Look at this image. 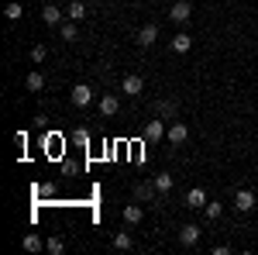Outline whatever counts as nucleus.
Returning <instances> with one entry per match:
<instances>
[{"instance_id": "obj_5", "label": "nucleus", "mask_w": 258, "mask_h": 255, "mask_svg": "<svg viewBox=\"0 0 258 255\" xmlns=\"http://www.w3.org/2000/svg\"><path fill=\"white\" fill-rule=\"evenodd\" d=\"M169 18L176 21V24H186V21L193 18V7H189L186 0H179V4H172V11H169Z\"/></svg>"}, {"instance_id": "obj_7", "label": "nucleus", "mask_w": 258, "mask_h": 255, "mask_svg": "<svg viewBox=\"0 0 258 255\" xmlns=\"http://www.w3.org/2000/svg\"><path fill=\"white\" fill-rule=\"evenodd\" d=\"M186 207H189V211H203V207H207V190L193 186V190L186 193Z\"/></svg>"}, {"instance_id": "obj_25", "label": "nucleus", "mask_w": 258, "mask_h": 255, "mask_svg": "<svg viewBox=\"0 0 258 255\" xmlns=\"http://www.w3.org/2000/svg\"><path fill=\"white\" fill-rule=\"evenodd\" d=\"M155 193H159V190H155V183H152V186H138V193H135V196H138V200H152Z\"/></svg>"}, {"instance_id": "obj_16", "label": "nucleus", "mask_w": 258, "mask_h": 255, "mask_svg": "<svg viewBox=\"0 0 258 255\" xmlns=\"http://www.w3.org/2000/svg\"><path fill=\"white\" fill-rule=\"evenodd\" d=\"M21 245H24V252H45V241H41L38 235H24Z\"/></svg>"}, {"instance_id": "obj_3", "label": "nucleus", "mask_w": 258, "mask_h": 255, "mask_svg": "<svg viewBox=\"0 0 258 255\" xmlns=\"http://www.w3.org/2000/svg\"><path fill=\"white\" fill-rule=\"evenodd\" d=\"M97 107H100V118H114V114L120 111V100L114 97V93H103Z\"/></svg>"}, {"instance_id": "obj_9", "label": "nucleus", "mask_w": 258, "mask_h": 255, "mask_svg": "<svg viewBox=\"0 0 258 255\" xmlns=\"http://www.w3.org/2000/svg\"><path fill=\"white\" fill-rule=\"evenodd\" d=\"M155 41H159V28H155V24H141L138 45H141V48H148V45H155Z\"/></svg>"}, {"instance_id": "obj_11", "label": "nucleus", "mask_w": 258, "mask_h": 255, "mask_svg": "<svg viewBox=\"0 0 258 255\" xmlns=\"http://www.w3.org/2000/svg\"><path fill=\"white\" fill-rule=\"evenodd\" d=\"M189 48H193V38H189L186 31H179V35H172V52H176V56H186Z\"/></svg>"}, {"instance_id": "obj_18", "label": "nucleus", "mask_w": 258, "mask_h": 255, "mask_svg": "<svg viewBox=\"0 0 258 255\" xmlns=\"http://www.w3.org/2000/svg\"><path fill=\"white\" fill-rule=\"evenodd\" d=\"M114 248H120V252H127V248H135V238L127 235V231H117V235H114Z\"/></svg>"}, {"instance_id": "obj_23", "label": "nucleus", "mask_w": 258, "mask_h": 255, "mask_svg": "<svg viewBox=\"0 0 258 255\" xmlns=\"http://www.w3.org/2000/svg\"><path fill=\"white\" fill-rule=\"evenodd\" d=\"M62 248H66V241H62V238H55V235H52L48 241H45V252H52V255H59Z\"/></svg>"}, {"instance_id": "obj_20", "label": "nucleus", "mask_w": 258, "mask_h": 255, "mask_svg": "<svg viewBox=\"0 0 258 255\" xmlns=\"http://www.w3.org/2000/svg\"><path fill=\"white\" fill-rule=\"evenodd\" d=\"M155 114H159V118H172V114H176V100H159V104H155Z\"/></svg>"}, {"instance_id": "obj_12", "label": "nucleus", "mask_w": 258, "mask_h": 255, "mask_svg": "<svg viewBox=\"0 0 258 255\" xmlns=\"http://www.w3.org/2000/svg\"><path fill=\"white\" fill-rule=\"evenodd\" d=\"M186 135H189V128H186V121H176V124H172V128H169V141H172V145H182V141H186Z\"/></svg>"}, {"instance_id": "obj_17", "label": "nucleus", "mask_w": 258, "mask_h": 255, "mask_svg": "<svg viewBox=\"0 0 258 255\" xmlns=\"http://www.w3.org/2000/svg\"><path fill=\"white\" fill-rule=\"evenodd\" d=\"M141 217H145V211H141L138 203H127V207H124V221H127V224H138Z\"/></svg>"}, {"instance_id": "obj_6", "label": "nucleus", "mask_w": 258, "mask_h": 255, "mask_svg": "<svg viewBox=\"0 0 258 255\" xmlns=\"http://www.w3.org/2000/svg\"><path fill=\"white\" fill-rule=\"evenodd\" d=\"M234 207H238L241 214L255 211V193H251V190H238V193H234Z\"/></svg>"}, {"instance_id": "obj_13", "label": "nucleus", "mask_w": 258, "mask_h": 255, "mask_svg": "<svg viewBox=\"0 0 258 255\" xmlns=\"http://www.w3.org/2000/svg\"><path fill=\"white\" fill-rule=\"evenodd\" d=\"M66 18H69V21H76V24H80V21L86 18V4H80V0H73V4L66 7Z\"/></svg>"}, {"instance_id": "obj_24", "label": "nucleus", "mask_w": 258, "mask_h": 255, "mask_svg": "<svg viewBox=\"0 0 258 255\" xmlns=\"http://www.w3.org/2000/svg\"><path fill=\"white\" fill-rule=\"evenodd\" d=\"M48 59V48H45V45H35V48H31V62H45Z\"/></svg>"}, {"instance_id": "obj_4", "label": "nucleus", "mask_w": 258, "mask_h": 255, "mask_svg": "<svg viewBox=\"0 0 258 255\" xmlns=\"http://www.w3.org/2000/svg\"><path fill=\"white\" fill-rule=\"evenodd\" d=\"M120 90H124V93H131V97H138L141 90H145V79L135 76V73H127V76L120 79Z\"/></svg>"}, {"instance_id": "obj_10", "label": "nucleus", "mask_w": 258, "mask_h": 255, "mask_svg": "<svg viewBox=\"0 0 258 255\" xmlns=\"http://www.w3.org/2000/svg\"><path fill=\"white\" fill-rule=\"evenodd\" d=\"M197 241H200V228H197V224H186V228L179 231V245H186V248H193Z\"/></svg>"}, {"instance_id": "obj_15", "label": "nucleus", "mask_w": 258, "mask_h": 255, "mask_svg": "<svg viewBox=\"0 0 258 255\" xmlns=\"http://www.w3.org/2000/svg\"><path fill=\"white\" fill-rule=\"evenodd\" d=\"M24 86H28L31 93H41V90H45V76H41V73H28V79H24Z\"/></svg>"}, {"instance_id": "obj_14", "label": "nucleus", "mask_w": 258, "mask_h": 255, "mask_svg": "<svg viewBox=\"0 0 258 255\" xmlns=\"http://www.w3.org/2000/svg\"><path fill=\"white\" fill-rule=\"evenodd\" d=\"M59 38L62 41H76L80 35H76V21H62L59 24Z\"/></svg>"}, {"instance_id": "obj_8", "label": "nucleus", "mask_w": 258, "mask_h": 255, "mask_svg": "<svg viewBox=\"0 0 258 255\" xmlns=\"http://www.w3.org/2000/svg\"><path fill=\"white\" fill-rule=\"evenodd\" d=\"M41 21H45L48 28H59L62 24V11L55 7V4H45V7H41Z\"/></svg>"}, {"instance_id": "obj_22", "label": "nucleus", "mask_w": 258, "mask_h": 255, "mask_svg": "<svg viewBox=\"0 0 258 255\" xmlns=\"http://www.w3.org/2000/svg\"><path fill=\"white\" fill-rule=\"evenodd\" d=\"M4 14H7V21H21V14H24V11H21L18 0H11V4L4 7Z\"/></svg>"}, {"instance_id": "obj_2", "label": "nucleus", "mask_w": 258, "mask_h": 255, "mask_svg": "<svg viewBox=\"0 0 258 255\" xmlns=\"http://www.w3.org/2000/svg\"><path fill=\"white\" fill-rule=\"evenodd\" d=\"M69 100H73V107H86V104H93V90H90L86 83H76L73 93H69Z\"/></svg>"}, {"instance_id": "obj_19", "label": "nucleus", "mask_w": 258, "mask_h": 255, "mask_svg": "<svg viewBox=\"0 0 258 255\" xmlns=\"http://www.w3.org/2000/svg\"><path fill=\"white\" fill-rule=\"evenodd\" d=\"M172 186H176V179L169 176V173H159V176H155V190H159V193H169Z\"/></svg>"}, {"instance_id": "obj_21", "label": "nucleus", "mask_w": 258, "mask_h": 255, "mask_svg": "<svg viewBox=\"0 0 258 255\" xmlns=\"http://www.w3.org/2000/svg\"><path fill=\"white\" fill-rule=\"evenodd\" d=\"M203 214L210 217V221H217V217H220V214H224V207H220L217 200H207V207H203Z\"/></svg>"}, {"instance_id": "obj_1", "label": "nucleus", "mask_w": 258, "mask_h": 255, "mask_svg": "<svg viewBox=\"0 0 258 255\" xmlns=\"http://www.w3.org/2000/svg\"><path fill=\"white\" fill-rule=\"evenodd\" d=\"M169 135V128H165V121L155 114V121H148L145 124V141H162V138Z\"/></svg>"}]
</instances>
